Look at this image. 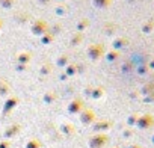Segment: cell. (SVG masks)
Here are the masks:
<instances>
[{
	"label": "cell",
	"instance_id": "6da1fadb",
	"mask_svg": "<svg viewBox=\"0 0 154 148\" xmlns=\"http://www.w3.org/2000/svg\"><path fill=\"white\" fill-rule=\"evenodd\" d=\"M152 26H154V21H151V23H146V26L143 27V32H149V30L152 29Z\"/></svg>",
	"mask_w": 154,
	"mask_h": 148
},
{
	"label": "cell",
	"instance_id": "7a4b0ae2",
	"mask_svg": "<svg viewBox=\"0 0 154 148\" xmlns=\"http://www.w3.org/2000/svg\"><path fill=\"white\" fill-rule=\"evenodd\" d=\"M151 66H152V68H154V60H152V62H151Z\"/></svg>",
	"mask_w": 154,
	"mask_h": 148
}]
</instances>
